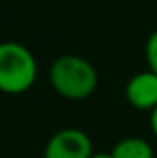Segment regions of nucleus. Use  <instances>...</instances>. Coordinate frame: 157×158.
I'll use <instances>...</instances> for the list:
<instances>
[{
  "mask_svg": "<svg viewBox=\"0 0 157 158\" xmlns=\"http://www.w3.org/2000/svg\"><path fill=\"white\" fill-rule=\"evenodd\" d=\"M52 88L67 99L81 101L92 96L98 86L96 68L81 55H61L57 57L48 72Z\"/></svg>",
  "mask_w": 157,
  "mask_h": 158,
  "instance_id": "obj_1",
  "label": "nucleus"
},
{
  "mask_svg": "<svg viewBox=\"0 0 157 158\" xmlns=\"http://www.w3.org/2000/svg\"><path fill=\"white\" fill-rule=\"evenodd\" d=\"M37 79V61L34 53L20 42H0V92L22 94L34 86Z\"/></svg>",
  "mask_w": 157,
  "mask_h": 158,
  "instance_id": "obj_2",
  "label": "nucleus"
},
{
  "mask_svg": "<svg viewBox=\"0 0 157 158\" xmlns=\"http://www.w3.org/2000/svg\"><path fill=\"white\" fill-rule=\"evenodd\" d=\"M92 142L79 129H61L52 134L44 145V158H91Z\"/></svg>",
  "mask_w": 157,
  "mask_h": 158,
  "instance_id": "obj_3",
  "label": "nucleus"
},
{
  "mask_svg": "<svg viewBox=\"0 0 157 158\" xmlns=\"http://www.w3.org/2000/svg\"><path fill=\"white\" fill-rule=\"evenodd\" d=\"M126 99L133 109L139 110L152 112L157 109V74L146 70L133 76L126 85Z\"/></svg>",
  "mask_w": 157,
  "mask_h": 158,
  "instance_id": "obj_4",
  "label": "nucleus"
},
{
  "mask_svg": "<svg viewBox=\"0 0 157 158\" xmlns=\"http://www.w3.org/2000/svg\"><path fill=\"white\" fill-rule=\"evenodd\" d=\"M109 155L111 158H155L152 143L139 136H129L117 142Z\"/></svg>",
  "mask_w": 157,
  "mask_h": 158,
  "instance_id": "obj_5",
  "label": "nucleus"
},
{
  "mask_svg": "<svg viewBox=\"0 0 157 158\" xmlns=\"http://www.w3.org/2000/svg\"><path fill=\"white\" fill-rule=\"evenodd\" d=\"M146 61H148V70L157 74V30L146 42Z\"/></svg>",
  "mask_w": 157,
  "mask_h": 158,
  "instance_id": "obj_6",
  "label": "nucleus"
},
{
  "mask_svg": "<svg viewBox=\"0 0 157 158\" xmlns=\"http://www.w3.org/2000/svg\"><path fill=\"white\" fill-rule=\"evenodd\" d=\"M150 129H152V132H154V136L157 140V109H154L150 112Z\"/></svg>",
  "mask_w": 157,
  "mask_h": 158,
  "instance_id": "obj_7",
  "label": "nucleus"
},
{
  "mask_svg": "<svg viewBox=\"0 0 157 158\" xmlns=\"http://www.w3.org/2000/svg\"><path fill=\"white\" fill-rule=\"evenodd\" d=\"M91 158H111V155L109 153H94Z\"/></svg>",
  "mask_w": 157,
  "mask_h": 158,
  "instance_id": "obj_8",
  "label": "nucleus"
}]
</instances>
